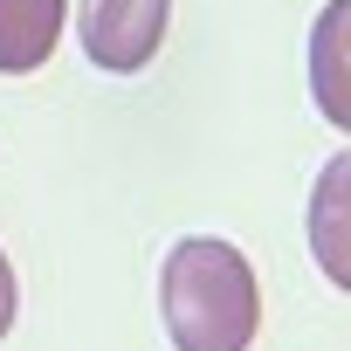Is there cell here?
Instances as JSON below:
<instances>
[{"label":"cell","mask_w":351,"mask_h":351,"mask_svg":"<svg viewBox=\"0 0 351 351\" xmlns=\"http://www.w3.org/2000/svg\"><path fill=\"white\" fill-rule=\"evenodd\" d=\"M165 14H172V0H83L76 35H83L90 69H104V76L145 69L165 42Z\"/></svg>","instance_id":"cell-2"},{"label":"cell","mask_w":351,"mask_h":351,"mask_svg":"<svg viewBox=\"0 0 351 351\" xmlns=\"http://www.w3.org/2000/svg\"><path fill=\"white\" fill-rule=\"evenodd\" d=\"M158 317L180 351H248L262 330L255 262L221 234L172 241L165 269H158Z\"/></svg>","instance_id":"cell-1"},{"label":"cell","mask_w":351,"mask_h":351,"mask_svg":"<svg viewBox=\"0 0 351 351\" xmlns=\"http://www.w3.org/2000/svg\"><path fill=\"white\" fill-rule=\"evenodd\" d=\"M310 104L324 124L351 131V0H324L310 21Z\"/></svg>","instance_id":"cell-4"},{"label":"cell","mask_w":351,"mask_h":351,"mask_svg":"<svg viewBox=\"0 0 351 351\" xmlns=\"http://www.w3.org/2000/svg\"><path fill=\"white\" fill-rule=\"evenodd\" d=\"M69 0H0V76H35L62 42Z\"/></svg>","instance_id":"cell-5"},{"label":"cell","mask_w":351,"mask_h":351,"mask_svg":"<svg viewBox=\"0 0 351 351\" xmlns=\"http://www.w3.org/2000/svg\"><path fill=\"white\" fill-rule=\"evenodd\" d=\"M303 234H310V255H317V269L330 276V289L351 296V152L324 158L317 186H310Z\"/></svg>","instance_id":"cell-3"},{"label":"cell","mask_w":351,"mask_h":351,"mask_svg":"<svg viewBox=\"0 0 351 351\" xmlns=\"http://www.w3.org/2000/svg\"><path fill=\"white\" fill-rule=\"evenodd\" d=\"M14 310H21V289H14V269H8V255H0V337L14 330Z\"/></svg>","instance_id":"cell-6"}]
</instances>
